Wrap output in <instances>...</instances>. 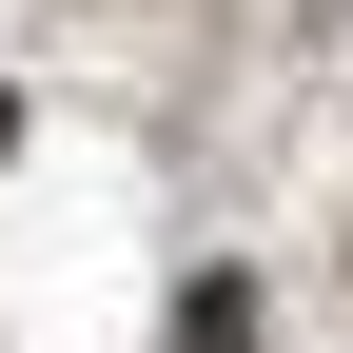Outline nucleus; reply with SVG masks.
Returning <instances> with one entry per match:
<instances>
[{
    "label": "nucleus",
    "mask_w": 353,
    "mask_h": 353,
    "mask_svg": "<svg viewBox=\"0 0 353 353\" xmlns=\"http://www.w3.org/2000/svg\"><path fill=\"white\" fill-rule=\"evenodd\" d=\"M176 353H255V294H236V275H216V294H196V314H176Z\"/></svg>",
    "instance_id": "1"
}]
</instances>
